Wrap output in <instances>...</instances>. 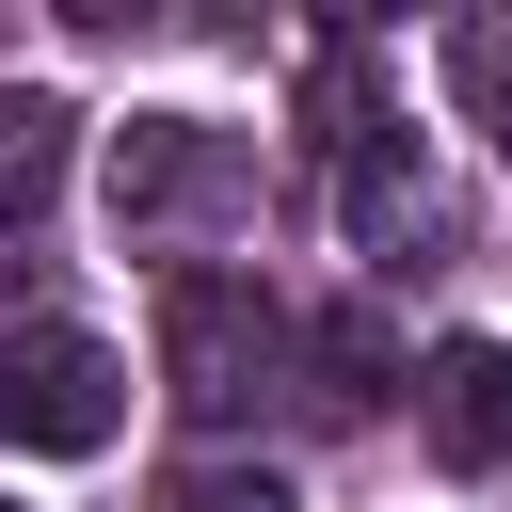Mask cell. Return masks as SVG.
Returning <instances> with one entry per match:
<instances>
[{
    "label": "cell",
    "instance_id": "6",
    "mask_svg": "<svg viewBox=\"0 0 512 512\" xmlns=\"http://www.w3.org/2000/svg\"><path fill=\"white\" fill-rule=\"evenodd\" d=\"M160 512H304V496H288L272 464H176V480H160Z\"/></svg>",
    "mask_w": 512,
    "mask_h": 512
},
{
    "label": "cell",
    "instance_id": "4",
    "mask_svg": "<svg viewBox=\"0 0 512 512\" xmlns=\"http://www.w3.org/2000/svg\"><path fill=\"white\" fill-rule=\"evenodd\" d=\"M352 224H368V240H384V224H400V240H448V208H432V176L400 160V128L352 160Z\"/></svg>",
    "mask_w": 512,
    "mask_h": 512
},
{
    "label": "cell",
    "instance_id": "2",
    "mask_svg": "<svg viewBox=\"0 0 512 512\" xmlns=\"http://www.w3.org/2000/svg\"><path fill=\"white\" fill-rule=\"evenodd\" d=\"M160 352H176V400H240V368H272V304L240 288V272H176L160 288Z\"/></svg>",
    "mask_w": 512,
    "mask_h": 512
},
{
    "label": "cell",
    "instance_id": "1",
    "mask_svg": "<svg viewBox=\"0 0 512 512\" xmlns=\"http://www.w3.org/2000/svg\"><path fill=\"white\" fill-rule=\"evenodd\" d=\"M112 416H128V352L112 336H80V320H16L0 336V432L16 448H112Z\"/></svg>",
    "mask_w": 512,
    "mask_h": 512
},
{
    "label": "cell",
    "instance_id": "7",
    "mask_svg": "<svg viewBox=\"0 0 512 512\" xmlns=\"http://www.w3.org/2000/svg\"><path fill=\"white\" fill-rule=\"evenodd\" d=\"M448 64H464V96H480L496 144H512V32H448Z\"/></svg>",
    "mask_w": 512,
    "mask_h": 512
},
{
    "label": "cell",
    "instance_id": "5",
    "mask_svg": "<svg viewBox=\"0 0 512 512\" xmlns=\"http://www.w3.org/2000/svg\"><path fill=\"white\" fill-rule=\"evenodd\" d=\"M0 128H16V144H0V208L32 224V208H48V176H64V112H48V96H0Z\"/></svg>",
    "mask_w": 512,
    "mask_h": 512
},
{
    "label": "cell",
    "instance_id": "3",
    "mask_svg": "<svg viewBox=\"0 0 512 512\" xmlns=\"http://www.w3.org/2000/svg\"><path fill=\"white\" fill-rule=\"evenodd\" d=\"M416 432H432V464H512V336H448L432 352V384H416Z\"/></svg>",
    "mask_w": 512,
    "mask_h": 512
}]
</instances>
